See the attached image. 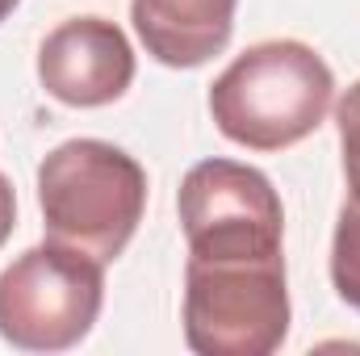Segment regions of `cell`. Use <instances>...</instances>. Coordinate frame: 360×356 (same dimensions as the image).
<instances>
[{
    "mask_svg": "<svg viewBox=\"0 0 360 356\" xmlns=\"http://www.w3.org/2000/svg\"><path fill=\"white\" fill-rule=\"evenodd\" d=\"M38 80L72 109L113 105L134 84V46L109 17H72L42 38Z\"/></svg>",
    "mask_w": 360,
    "mask_h": 356,
    "instance_id": "obj_6",
    "label": "cell"
},
{
    "mask_svg": "<svg viewBox=\"0 0 360 356\" xmlns=\"http://www.w3.org/2000/svg\"><path fill=\"white\" fill-rule=\"evenodd\" d=\"M331 285L352 310H360V180H348V197L340 205L331 239Z\"/></svg>",
    "mask_w": 360,
    "mask_h": 356,
    "instance_id": "obj_8",
    "label": "cell"
},
{
    "mask_svg": "<svg viewBox=\"0 0 360 356\" xmlns=\"http://www.w3.org/2000/svg\"><path fill=\"white\" fill-rule=\"evenodd\" d=\"M289 336L281 248L188 252L184 344L197 356H272Z\"/></svg>",
    "mask_w": 360,
    "mask_h": 356,
    "instance_id": "obj_2",
    "label": "cell"
},
{
    "mask_svg": "<svg viewBox=\"0 0 360 356\" xmlns=\"http://www.w3.org/2000/svg\"><path fill=\"white\" fill-rule=\"evenodd\" d=\"M105 306V265L46 239L0 272V340L21 352H68Z\"/></svg>",
    "mask_w": 360,
    "mask_h": 356,
    "instance_id": "obj_4",
    "label": "cell"
},
{
    "mask_svg": "<svg viewBox=\"0 0 360 356\" xmlns=\"http://www.w3.org/2000/svg\"><path fill=\"white\" fill-rule=\"evenodd\" d=\"M17 4H21V0H0V21H8V17H13V8H17Z\"/></svg>",
    "mask_w": 360,
    "mask_h": 356,
    "instance_id": "obj_11",
    "label": "cell"
},
{
    "mask_svg": "<svg viewBox=\"0 0 360 356\" xmlns=\"http://www.w3.org/2000/svg\"><path fill=\"white\" fill-rule=\"evenodd\" d=\"M188 252L197 248H281L285 210L260 168L239 160L193 164L176 193Z\"/></svg>",
    "mask_w": 360,
    "mask_h": 356,
    "instance_id": "obj_5",
    "label": "cell"
},
{
    "mask_svg": "<svg viewBox=\"0 0 360 356\" xmlns=\"http://www.w3.org/2000/svg\"><path fill=\"white\" fill-rule=\"evenodd\" d=\"M13 222H17V193H13L8 177L0 172V248H4L8 235H13Z\"/></svg>",
    "mask_w": 360,
    "mask_h": 356,
    "instance_id": "obj_10",
    "label": "cell"
},
{
    "mask_svg": "<svg viewBox=\"0 0 360 356\" xmlns=\"http://www.w3.org/2000/svg\"><path fill=\"white\" fill-rule=\"evenodd\" d=\"M335 126H340V147H344V177L360 180V80L340 96Z\"/></svg>",
    "mask_w": 360,
    "mask_h": 356,
    "instance_id": "obj_9",
    "label": "cell"
},
{
    "mask_svg": "<svg viewBox=\"0 0 360 356\" xmlns=\"http://www.w3.org/2000/svg\"><path fill=\"white\" fill-rule=\"evenodd\" d=\"M331 101L327 59L297 38H272L248 46L210 84V117L248 151H285L323 126Z\"/></svg>",
    "mask_w": 360,
    "mask_h": 356,
    "instance_id": "obj_1",
    "label": "cell"
},
{
    "mask_svg": "<svg viewBox=\"0 0 360 356\" xmlns=\"http://www.w3.org/2000/svg\"><path fill=\"white\" fill-rule=\"evenodd\" d=\"M239 0H130L139 42L164 68H201L235 34Z\"/></svg>",
    "mask_w": 360,
    "mask_h": 356,
    "instance_id": "obj_7",
    "label": "cell"
},
{
    "mask_svg": "<svg viewBox=\"0 0 360 356\" xmlns=\"http://www.w3.org/2000/svg\"><path fill=\"white\" fill-rule=\"evenodd\" d=\"M38 210L46 239L109 265L143 222L147 172L105 139H68L38 164Z\"/></svg>",
    "mask_w": 360,
    "mask_h": 356,
    "instance_id": "obj_3",
    "label": "cell"
}]
</instances>
